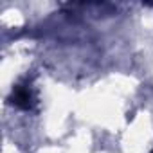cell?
Here are the masks:
<instances>
[{
    "mask_svg": "<svg viewBox=\"0 0 153 153\" xmlns=\"http://www.w3.org/2000/svg\"><path fill=\"white\" fill-rule=\"evenodd\" d=\"M9 105L20 108V110H34L36 105H38V96H36V90L33 87V83L29 79H24L20 83H16L11 90V96L7 97Z\"/></svg>",
    "mask_w": 153,
    "mask_h": 153,
    "instance_id": "cell-1",
    "label": "cell"
},
{
    "mask_svg": "<svg viewBox=\"0 0 153 153\" xmlns=\"http://www.w3.org/2000/svg\"><path fill=\"white\" fill-rule=\"evenodd\" d=\"M151 153H153V149H151Z\"/></svg>",
    "mask_w": 153,
    "mask_h": 153,
    "instance_id": "cell-2",
    "label": "cell"
}]
</instances>
